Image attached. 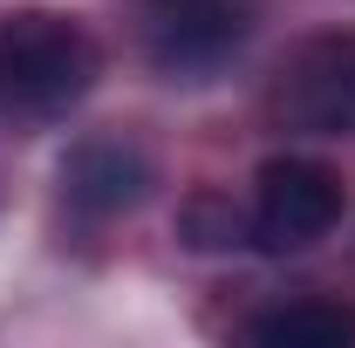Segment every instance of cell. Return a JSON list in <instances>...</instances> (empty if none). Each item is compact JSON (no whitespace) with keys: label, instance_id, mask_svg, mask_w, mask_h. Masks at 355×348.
Here are the masks:
<instances>
[{"label":"cell","instance_id":"277c9868","mask_svg":"<svg viewBox=\"0 0 355 348\" xmlns=\"http://www.w3.org/2000/svg\"><path fill=\"white\" fill-rule=\"evenodd\" d=\"M137 42L164 76H205L246 42V0H130Z\"/></svg>","mask_w":355,"mask_h":348},{"label":"cell","instance_id":"6da1fadb","mask_svg":"<svg viewBox=\"0 0 355 348\" xmlns=\"http://www.w3.org/2000/svg\"><path fill=\"white\" fill-rule=\"evenodd\" d=\"M103 76V48L62 7H14L0 21V110L55 123L83 103Z\"/></svg>","mask_w":355,"mask_h":348},{"label":"cell","instance_id":"5b68a950","mask_svg":"<svg viewBox=\"0 0 355 348\" xmlns=\"http://www.w3.org/2000/svg\"><path fill=\"white\" fill-rule=\"evenodd\" d=\"M55 184H62V205L76 218H123L150 198L157 171H150L144 143H130V137H76Z\"/></svg>","mask_w":355,"mask_h":348},{"label":"cell","instance_id":"3957f363","mask_svg":"<svg viewBox=\"0 0 355 348\" xmlns=\"http://www.w3.org/2000/svg\"><path fill=\"white\" fill-rule=\"evenodd\" d=\"M266 110L287 130L355 137V28L308 35V42L280 62V76L266 89Z\"/></svg>","mask_w":355,"mask_h":348},{"label":"cell","instance_id":"52a82bcc","mask_svg":"<svg viewBox=\"0 0 355 348\" xmlns=\"http://www.w3.org/2000/svg\"><path fill=\"white\" fill-rule=\"evenodd\" d=\"M178 239H184L191 253H232V246L253 239V225H246V212H239L225 191H191L184 212H178Z\"/></svg>","mask_w":355,"mask_h":348},{"label":"cell","instance_id":"7a4b0ae2","mask_svg":"<svg viewBox=\"0 0 355 348\" xmlns=\"http://www.w3.org/2000/svg\"><path fill=\"white\" fill-rule=\"evenodd\" d=\"M349 212V184L328 171L321 157H266L253 177V246L260 253H301L314 239H328Z\"/></svg>","mask_w":355,"mask_h":348},{"label":"cell","instance_id":"8992f818","mask_svg":"<svg viewBox=\"0 0 355 348\" xmlns=\"http://www.w3.org/2000/svg\"><path fill=\"white\" fill-rule=\"evenodd\" d=\"M246 335L266 348H342L355 342V307L328 301V294H301V301H280L246 321Z\"/></svg>","mask_w":355,"mask_h":348}]
</instances>
